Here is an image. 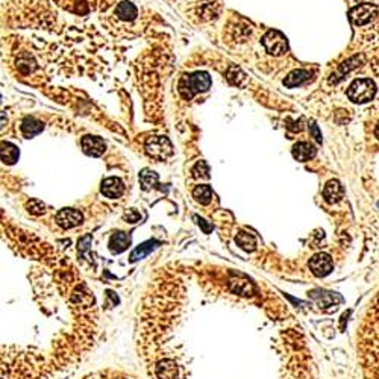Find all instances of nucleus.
Listing matches in <instances>:
<instances>
[{"mask_svg":"<svg viewBox=\"0 0 379 379\" xmlns=\"http://www.w3.org/2000/svg\"><path fill=\"white\" fill-rule=\"evenodd\" d=\"M43 128H44V125L35 119H26L22 123V132L26 138H31V137L40 134L43 131Z\"/></svg>","mask_w":379,"mask_h":379,"instance_id":"13","label":"nucleus"},{"mask_svg":"<svg viewBox=\"0 0 379 379\" xmlns=\"http://www.w3.org/2000/svg\"><path fill=\"white\" fill-rule=\"evenodd\" d=\"M191 173H193V176L194 178H209V169H208V164L205 161H199L197 164L193 167V170H191Z\"/></svg>","mask_w":379,"mask_h":379,"instance_id":"21","label":"nucleus"},{"mask_svg":"<svg viewBox=\"0 0 379 379\" xmlns=\"http://www.w3.org/2000/svg\"><path fill=\"white\" fill-rule=\"evenodd\" d=\"M116 14L122 20H126V22L134 20L137 17V8L129 2H122V4H119V7L116 10Z\"/></svg>","mask_w":379,"mask_h":379,"instance_id":"14","label":"nucleus"},{"mask_svg":"<svg viewBox=\"0 0 379 379\" xmlns=\"http://www.w3.org/2000/svg\"><path fill=\"white\" fill-rule=\"evenodd\" d=\"M146 153L156 161H164L173 153V147H172V143L169 141V138L156 135V137H150L147 140Z\"/></svg>","mask_w":379,"mask_h":379,"instance_id":"1","label":"nucleus"},{"mask_svg":"<svg viewBox=\"0 0 379 379\" xmlns=\"http://www.w3.org/2000/svg\"><path fill=\"white\" fill-rule=\"evenodd\" d=\"M237 243H238V246H240L241 249H244V250H253L255 246H256L255 238H253L250 234H247V232H240V234L237 235Z\"/></svg>","mask_w":379,"mask_h":379,"instance_id":"19","label":"nucleus"},{"mask_svg":"<svg viewBox=\"0 0 379 379\" xmlns=\"http://www.w3.org/2000/svg\"><path fill=\"white\" fill-rule=\"evenodd\" d=\"M309 132L312 134V137L317 143H321V134H320V131L315 125H309Z\"/></svg>","mask_w":379,"mask_h":379,"instance_id":"26","label":"nucleus"},{"mask_svg":"<svg viewBox=\"0 0 379 379\" xmlns=\"http://www.w3.org/2000/svg\"><path fill=\"white\" fill-rule=\"evenodd\" d=\"M57 223L64 229L75 228L82 223V214L72 208H64L57 214Z\"/></svg>","mask_w":379,"mask_h":379,"instance_id":"6","label":"nucleus"},{"mask_svg":"<svg viewBox=\"0 0 379 379\" xmlns=\"http://www.w3.org/2000/svg\"><path fill=\"white\" fill-rule=\"evenodd\" d=\"M309 267L315 276H326L332 270V259L329 255L318 253L309 261Z\"/></svg>","mask_w":379,"mask_h":379,"instance_id":"7","label":"nucleus"},{"mask_svg":"<svg viewBox=\"0 0 379 379\" xmlns=\"http://www.w3.org/2000/svg\"><path fill=\"white\" fill-rule=\"evenodd\" d=\"M2 159H4V162H8V164H14V162L19 159V149L11 143H4L2 144Z\"/></svg>","mask_w":379,"mask_h":379,"instance_id":"16","label":"nucleus"},{"mask_svg":"<svg viewBox=\"0 0 379 379\" xmlns=\"http://www.w3.org/2000/svg\"><path fill=\"white\" fill-rule=\"evenodd\" d=\"M156 241H147L144 244H141L140 247H137L132 253H131V261H137V259H141L144 258L146 255H149L155 247H156Z\"/></svg>","mask_w":379,"mask_h":379,"instance_id":"18","label":"nucleus"},{"mask_svg":"<svg viewBox=\"0 0 379 379\" xmlns=\"http://www.w3.org/2000/svg\"><path fill=\"white\" fill-rule=\"evenodd\" d=\"M376 13H377V8L374 5H371V4H361V5L355 7L349 13V16H350V20L355 25L362 26V25L368 23L376 16Z\"/></svg>","mask_w":379,"mask_h":379,"instance_id":"5","label":"nucleus"},{"mask_svg":"<svg viewBox=\"0 0 379 379\" xmlns=\"http://www.w3.org/2000/svg\"><path fill=\"white\" fill-rule=\"evenodd\" d=\"M82 149L90 156H100V155H103L106 146H105V143H103L102 138L93 137V135H87V137L82 138Z\"/></svg>","mask_w":379,"mask_h":379,"instance_id":"8","label":"nucleus"},{"mask_svg":"<svg viewBox=\"0 0 379 379\" xmlns=\"http://www.w3.org/2000/svg\"><path fill=\"white\" fill-rule=\"evenodd\" d=\"M123 219H125L126 222H129V223H137V222H140L141 215H140V212H138L137 209H128V211L123 214Z\"/></svg>","mask_w":379,"mask_h":379,"instance_id":"24","label":"nucleus"},{"mask_svg":"<svg viewBox=\"0 0 379 379\" xmlns=\"http://www.w3.org/2000/svg\"><path fill=\"white\" fill-rule=\"evenodd\" d=\"M314 155H315V147L309 143H297L293 147V156L297 161L305 162V161L314 158Z\"/></svg>","mask_w":379,"mask_h":379,"instance_id":"11","label":"nucleus"},{"mask_svg":"<svg viewBox=\"0 0 379 379\" xmlns=\"http://www.w3.org/2000/svg\"><path fill=\"white\" fill-rule=\"evenodd\" d=\"M323 196L329 203H337L343 197V187L338 181H329L323 190Z\"/></svg>","mask_w":379,"mask_h":379,"instance_id":"10","label":"nucleus"},{"mask_svg":"<svg viewBox=\"0 0 379 379\" xmlns=\"http://www.w3.org/2000/svg\"><path fill=\"white\" fill-rule=\"evenodd\" d=\"M28 209H29V212H31V214L41 215V214H44L46 206H44V203H43V202H40V200L34 199V200H31V202L28 203Z\"/></svg>","mask_w":379,"mask_h":379,"instance_id":"23","label":"nucleus"},{"mask_svg":"<svg viewBox=\"0 0 379 379\" xmlns=\"http://www.w3.org/2000/svg\"><path fill=\"white\" fill-rule=\"evenodd\" d=\"M129 244V237L123 232H117L111 237V241H110V246H111V250L114 253H120L123 252Z\"/></svg>","mask_w":379,"mask_h":379,"instance_id":"15","label":"nucleus"},{"mask_svg":"<svg viewBox=\"0 0 379 379\" xmlns=\"http://www.w3.org/2000/svg\"><path fill=\"white\" fill-rule=\"evenodd\" d=\"M90 243H91V235H85L84 238H81V240H79V244H78L79 250H81V252H85V250L90 247Z\"/></svg>","mask_w":379,"mask_h":379,"instance_id":"25","label":"nucleus"},{"mask_svg":"<svg viewBox=\"0 0 379 379\" xmlns=\"http://www.w3.org/2000/svg\"><path fill=\"white\" fill-rule=\"evenodd\" d=\"M140 181H141L143 187L146 190H149V188H152L158 182V175L153 173V172H150V170H143L141 175H140Z\"/></svg>","mask_w":379,"mask_h":379,"instance_id":"20","label":"nucleus"},{"mask_svg":"<svg viewBox=\"0 0 379 379\" xmlns=\"http://www.w3.org/2000/svg\"><path fill=\"white\" fill-rule=\"evenodd\" d=\"M102 193L110 199H117L125 193V185L119 178H108L102 182Z\"/></svg>","mask_w":379,"mask_h":379,"instance_id":"9","label":"nucleus"},{"mask_svg":"<svg viewBox=\"0 0 379 379\" xmlns=\"http://www.w3.org/2000/svg\"><path fill=\"white\" fill-rule=\"evenodd\" d=\"M376 93L374 84L370 79H356L347 90V96L355 103H365L373 99Z\"/></svg>","mask_w":379,"mask_h":379,"instance_id":"2","label":"nucleus"},{"mask_svg":"<svg viewBox=\"0 0 379 379\" xmlns=\"http://www.w3.org/2000/svg\"><path fill=\"white\" fill-rule=\"evenodd\" d=\"M193 196L197 202H200L202 205H208L212 199V191L208 185H199L194 188Z\"/></svg>","mask_w":379,"mask_h":379,"instance_id":"17","label":"nucleus"},{"mask_svg":"<svg viewBox=\"0 0 379 379\" xmlns=\"http://www.w3.org/2000/svg\"><path fill=\"white\" fill-rule=\"evenodd\" d=\"M374 134H376V137L379 138V125L376 126V129H374Z\"/></svg>","mask_w":379,"mask_h":379,"instance_id":"28","label":"nucleus"},{"mask_svg":"<svg viewBox=\"0 0 379 379\" xmlns=\"http://www.w3.org/2000/svg\"><path fill=\"white\" fill-rule=\"evenodd\" d=\"M309 78H311V73H309V72H306V70H294L293 73H290V75L287 76V79L284 81V84H285V87L293 88V87H297V85L305 84Z\"/></svg>","mask_w":379,"mask_h":379,"instance_id":"12","label":"nucleus"},{"mask_svg":"<svg viewBox=\"0 0 379 379\" xmlns=\"http://www.w3.org/2000/svg\"><path fill=\"white\" fill-rule=\"evenodd\" d=\"M196 219H197V217H196ZM197 220H199V219H197ZM199 225H200V226H203V229H205V232H209V229H211V228H209V226H206V225H205V220H199Z\"/></svg>","mask_w":379,"mask_h":379,"instance_id":"27","label":"nucleus"},{"mask_svg":"<svg viewBox=\"0 0 379 379\" xmlns=\"http://www.w3.org/2000/svg\"><path fill=\"white\" fill-rule=\"evenodd\" d=\"M262 44L270 55H275V57L284 55L288 49L285 37L278 31H268L262 38Z\"/></svg>","mask_w":379,"mask_h":379,"instance_id":"4","label":"nucleus"},{"mask_svg":"<svg viewBox=\"0 0 379 379\" xmlns=\"http://www.w3.org/2000/svg\"><path fill=\"white\" fill-rule=\"evenodd\" d=\"M211 85V79L206 73H196L191 76H187L182 79L181 85H179V91L182 93L184 97H191L193 94L199 93V91H205L208 90Z\"/></svg>","mask_w":379,"mask_h":379,"instance_id":"3","label":"nucleus"},{"mask_svg":"<svg viewBox=\"0 0 379 379\" xmlns=\"http://www.w3.org/2000/svg\"><path fill=\"white\" fill-rule=\"evenodd\" d=\"M228 79H229V82H231L232 85H241V84L246 81V76L241 73L240 69L232 67V69L228 72Z\"/></svg>","mask_w":379,"mask_h":379,"instance_id":"22","label":"nucleus"}]
</instances>
